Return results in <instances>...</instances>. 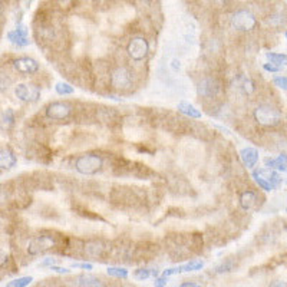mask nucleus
<instances>
[{
	"label": "nucleus",
	"mask_w": 287,
	"mask_h": 287,
	"mask_svg": "<svg viewBox=\"0 0 287 287\" xmlns=\"http://www.w3.org/2000/svg\"><path fill=\"white\" fill-rule=\"evenodd\" d=\"M181 273V269L179 267H172V269H167V270H164L163 272V276L164 277H170L172 274H178Z\"/></svg>",
	"instance_id": "obj_32"
},
{
	"label": "nucleus",
	"mask_w": 287,
	"mask_h": 287,
	"mask_svg": "<svg viewBox=\"0 0 287 287\" xmlns=\"http://www.w3.org/2000/svg\"><path fill=\"white\" fill-rule=\"evenodd\" d=\"M52 264H55L54 258H46L45 262H42V266H52Z\"/></svg>",
	"instance_id": "obj_38"
},
{
	"label": "nucleus",
	"mask_w": 287,
	"mask_h": 287,
	"mask_svg": "<svg viewBox=\"0 0 287 287\" xmlns=\"http://www.w3.org/2000/svg\"><path fill=\"white\" fill-rule=\"evenodd\" d=\"M32 281H33V277H31V276H26V277H19V279L13 280V281H9L8 286L9 287H24V286H29Z\"/></svg>",
	"instance_id": "obj_23"
},
{
	"label": "nucleus",
	"mask_w": 287,
	"mask_h": 287,
	"mask_svg": "<svg viewBox=\"0 0 287 287\" xmlns=\"http://www.w3.org/2000/svg\"><path fill=\"white\" fill-rule=\"evenodd\" d=\"M108 274L117 279H128V270L124 267H108Z\"/></svg>",
	"instance_id": "obj_21"
},
{
	"label": "nucleus",
	"mask_w": 287,
	"mask_h": 287,
	"mask_svg": "<svg viewBox=\"0 0 287 287\" xmlns=\"http://www.w3.org/2000/svg\"><path fill=\"white\" fill-rule=\"evenodd\" d=\"M151 276L156 277V276H158V272H156V270H149V269H138V270L135 272V277L138 280H145L148 279V277H151Z\"/></svg>",
	"instance_id": "obj_25"
},
{
	"label": "nucleus",
	"mask_w": 287,
	"mask_h": 287,
	"mask_svg": "<svg viewBox=\"0 0 287 287\" xmlns=\"http://www.w3.org/2000/svg\"><path fill=\"white\" fill-rule=\"evenodd\" d=\"M55 91H56L58 95L66 96V95H72V93L75 92V88L70 86L69 84H66V82H58V84L55 85Z\"/></svg>",
	"instance_id": "obj_20"
},
{
	"label": "nucleus",
	"mask_w": 287,
	"mask_h": 287,
	"mask_svg": "<svg viewBox=\"0 0 287 287\" xmlns=\"http://www.w3.org/2000/svg\"><path fill=\"white\" fill-rule=\"evenodd\" d=\"M220 92V84L216 79L213 78H205L202 79L198 85V93L205 96V98H213Z\"/></svg>",
	"instance_id": "obj_11"
},
{
	"label": "nucleus",
	"mask_w": 287,
	"mask_h": 287,
	"mask_svg": "<svg viewBox=\"0 0 287 287\" xmlns=\"http://www.w3.org/2000/svg\"><path fill=\"white\" fill-rule=\"evenodd\" d=\"M15 112L12 108L3 109L0 112V131L9 132L15 126Z\"/></svg>",
	"instance_id": "obj_13"
},
{
	"label": "nucleus",
	"mask_w": 287,
	"mask_h": 287,
	"mask_svg": "<svg viewBox=\"0 0 287 287\" xmlns=\"http://www.w3.org/2000/svg\"><path fill=\"white\" fill-rule=\"evenodd\" d=\"M17 164V158L10 149H0V168L12 170Z\"/></svg>",
	"instance_id": "obj_15"
},
{
	"label": "nucleus",
	"mask_w": 287,
	"mask_h": 287,
	"mask_svg": "<svg viewBox=\"0 0 287 287\" xmlns=\"http://www.w3.org/2000/svg\"><path fill=\"white\" fill-rule=\"evenodd\" d=\"M8 39L19 47H24L29 45V29L24 24H19L16 29L8 33Z\"/></svg>",
	"instance_id": "obj_9"
},
{
	"label": "nucleus",
	"mask_w": 287,
	"mask_h": 287,
	"mask_svg": "<svg viewBox=\"0 0 287 287\" xmlns=\"http://www.w3.org/2000/svg\"><path fill=\"white\" fill-rule=\"evenodd\" d=\"M50 270H54V272L59 273V274H69L70 270L68 269V267H59V266H55V264H52L50 266Z\"/></svg>",
	"instance_id": "obj_31"
},
{
	"label": "nucleus",
	"mask_w": 287,
	"mask_h": 287,
	"mask_svg": "<svg viewBox=\"0 0 287 287\" xmlns=\"http://www.w3.org/2000/svg\"><path fill=\"white\" fill-rule=\"evenodd\" d=\"M13 66L22 75H33L39 70V63L32 58H17L13 61Z\"/></svg>",
	"instance_id": "obj_10"
},
{
	"label": "nucleus",
	"mask_w": 287,
	"mask_h": 287,
	"mask_svg": "<svg viewBox=\"0 0 287 287\" xmlns=\"http://www.w3.org/2000/svg\"><path fill=\"white\" fill-rule=\"evenodd\" d=\"M257 201V195L254 191H244V193H241L240 195V205L243 210H250Z\"/></svg>",
	"instance_id": "obj_17"
},
{
	"label": "nucleus",
	"mask_w": 287,
	"mask_h": 287,
	"mask_svg": "<svg viewBox=\"0 0 287 287\" xmlns=\"http://www.w3.org/2000/svg\"><path fill=\"white\" fill-rule=\"evenodd\" d=\"M263 69L267 70V72H279V70H281V66L276 65V63L269 62V63H264Z\"/></svg>",
	"instance_id": "obj_30"
},
{
	"label": "nucleus",
	"mask_w": 287,
	"mask_h": 287,
	"mask_svg": "<svg viewBox=\"0 0 287 287\" xmlns=\"http://www.w3.org/2000/svg\"><path fill=\"white\" fill-rule=\"evenodd\" d=\"M240 155L247 168H254L256 164L258 163V151L256 148H244V149H241Z\"/></svg>",
	"instance_id": "obj_14"
},
{
	"label": "nucleus",
	"mask_w": 287,
	"mask_h": 287,
	"mask_svg": "<svg viewBox=\"0 0 287 287\" xmlns=\"http://www.w3.org/2000/svg\"><path fill=\"white\" fill-rule=\"evenodd\" d=\"M253 177H260V178L269 181L274 188L279 187L283 182L281 175H280L279 172L273 171V168H258V170H254L253 171Z\"/></svg>",
	"instance_id": "obj_12"
},
{
	"label": "nucleus",
	"mask_w": 287,
	"mask_h": 287,
	"mask_svg": "<svg viewBox=\"0 0 287 287\" xmlns=\"http://www.w3.org/2000/svg\"><path fill=\"white\" fill-rule=\"evenodd\" d=\"M197 287L198 286V284H197V283H194V281H186V283H182V284H181V287Z\"/></svg>",
	"instance_id": "obj_37"
},
{
	"label": "nucleus",
	"mask_w": 287,
	"mask_h": 287,
	"mask_svg": "<svg viewBox=\"0 0 287 287\" xmlns=\"http://www.w3.org/2000/svg\"><path fill=\"white\" fill-rule=\"evenodd\" d=\"M266 56H267V59H269L270 62L276 63V65H279V66L284 65L287 61L286 55H281V54H273V52H269Z\"/></svg>",
	"instance_id": "obj_24"
},
{
	"label": "nucleus",
	"mask_w": 287,
	"mask_h": 287,
	"mask_svg": "<svg viewBox=\"0 0 287 287\" xmlns=\"http://www.w3.org/2000/svg\"><path fill=\"white\" fill-rule=\"evenodd\" d=\"M103 167V160L98 154H85L81 155L75 163V168L82 175H93Z\"/></svg>",
	"instance_id": "obj_1"
},
{
	"label": "nucleus",
	"mask_w": 287,
	"mask_h": 287,
	"mask_svg": "<svg viewBox=\"0 0 287 287\" xmlns=\"http://www.w3.org/2000/svg\"><path fill=\"white\" fill-rule=\"evenodd\" d=\"M126 52L134 61H137V62L144 61L148 56V52H149V43H148V40L145 38L137 36V38L131 39V42L128 43Z\"/></svg>",
	"instance_id": "obj_5"
},
{
	"label": "nucleus",
	"mask_w": 287,
	"mask_h": 287,
	"mask_svg": "<svg viewBox=\"0 0 287 287\" xmlns=\"http://www.w3.org/2000/svg\"><path fill=\"white\" fill-rule=\"evenodd\" d=\"M253 178L256 179V182L258 184V187L262 188V190H264V191H272L274 187L269 182V181H266V179L260 178V177H253Z\"/></svg>",
	"instance_id": "obj_27"
},
{
	"label": "nucleus",
	"mask_w": 287,
	"mask_h": 287,
	"mask_svg": "<svg viewBox=\"0 0 287 287\" xmlns=\"http://www.w3.org/2000/svg\"><path fill=\"white\" fill-rule=\"evenodd\" d=\"M72 267H75V269H84V270H92L93 266L89 263H73L72 264Z\"/></svg>",
	"instance_id": "obj_33"
},
{
	"label": "nucleus",
	"mask_w": 287,
	"mask_h": 287,
	"mask_svg": "<svg viewBox=\"0 0 287 287\" xmlns=\"http://www.w3.org/2000/svg\"><path fill=\"white\" fill-rule=\"evenodd\" d=\"M75 283L78 286H86V287H96V286H102V281L98 277L95 276H91V274H84V276H79L75 280Z\"/></svg>",
	"instance_id": "obj_19"
},
{
	"label": "nucleus",
	"mask_w": 287,
	"mask_h": 287,
	"mask_svg": "<svg viewBox=\"0 0 287 287\" xmlns=\"http://www.w3.org/2000/svg\"><path fill=\"white\" fill-rule=\"evenodd\" d=\"M111 85L117 91H128L132 86V72L124 66L117 68L111 75Z\"/></svg>",
	"instance_id": "obj_6"
},
{
	"label": "nucleus",
	"mask_w": 287,
	"mask_h": 287,
	"mask_svg": "<svg viewBox=\"0 0 287 287\" xmlns=\"http://www.w3.org/2000/svg\"><path fill=\"white\" fill-rule=\"evenodd\" d=\"M12 84V81L9 78L6 73H3V72H0V93L5 92L6 89L9 88V85Z\"/></svg>",
	"instance_id": "obj_26"
},
{
	"label": "nucleus",
	"mask_w": 287,
	"mask_h": 287,
	"mask_svg": "<svg viewBox=\"0 0 287 287\" xmlns=\"http://www.w3.org/2000/svg\"><path fill=\"white\" fill-rule=\"evenodd\" d=\"M243 88H244V92H246V93L254 92V89H256V86H254V82H253L251 79H247V81H244V84H243Z\"/></svg>",
	"instance_id": "obj_28"
},
{
	"label": "nucleus",
	"mask_w": 287,
	"mask_h": 287,
	"mask_svg": "<svg viewBox=\"0 0 287 287\" xmlns=\"http://www.w3.org/2000/svg\"><path fill=\"white\" fill-rule=\"evenodd\" d=\"M264 164L267 168H277L279 171H286V155H279L277 158H266Z\"/></svg>",
	"instance_id": "obj_18"
},
{
	"label": "nucleus",
	"mask_w": 287,
	"mask_h": 287,
	"mask_svg": "<svg viewBox=\"0 0 287 287\" xmlns=\"http://www.w3.org/2000/svg\"><path fill=\"white\" fill-rule=\"evenodd\" d=\"M231 24L237 31H253L256 29L257 19L250 10H237L231 16Z\"/></svg>",
	"instance_id": "obj_3"
},
{
	"label": "nucleus",
	"mask_w": 287,
	"mask_h": 287,
	"mask_svg": "<svg viewBox=\"0 0 287 287\" xmlns=\"http://www.w3.org/2000/svg\"><path fill=\"white\" fill-rule=\"evenodd\" d=\"M273 82H274V85L279 86L281 89H286L287 88V78L286 76H277V78L273 79Z\"/></svg>",
	"instance_id": "obj_29"
},
{
	"label": "nucleus",
	"mask_w": 287,
	"mask_h": 287,
	"mask_svg": "<svg viewBox=\"0 0 287 287\" xmlns=\"http://www.w3.org/2000/svg\"><path fill=\"white\" fill-rule=\"evenodd\" d=\"M55 244H56V241H55V239L52 236H49V234L38 236V237H35V239L29 243V246H28V253H29L31 256H39V254L46 253L47 250L54 248Z\"/></svg>",
	"instance_id": "obj_4"
},
{
	"label": "nucleus",
	"mask_w": 287,
	"mask_h": 287,
	"mask_svg": "<svg viewBox=\"0 0 287 287\" xmlns=\"http://www.w3.org/2000/svg\"><path fill=\"white\" fill-rule=\"evenodd\" d=\"M15 95L19 101L33 103L40 99V89L38 86L29 85V84H19L15 88Z\"/></svg>",
	"instance_id": "obj_8"
},
{
	"label": "nucleus",
	"mask_w": 287,
	"mask_h": 287,
	"mask_svg": "<svg viewBox=\"0 0 287 287\" xmlns=\"http://www.w3.org/2000/svg\"><path fill=\"white\" fill-rule=\"evenodd\" d=\"M254 118L260 125L264 126H277L283 119V115L279 109L272 105H260L254 111Z\"/></svg>",
	"instance_id": "obj_2"
},
{
	"label": "nucleus",
	"mask_w": 287,
	"mask_h": 287,
	"mask_svg": "<svg viewBox=\"0 0 287 287\" xmlns=\"http://www.w3.org/2000/svg\"><path fill=\"white\" fill-rule=\"evenodd\" d=\"M8 262V254H6V251H3V250H0V267H3L5 264Z\"/></svg>",
	"instance_id": "obj_34"
},
{
	"label": "nucleus",
	"mask_w": 287,
	"mask_h": 287,
	"mask_svg": "<svg viewBox=\"0 0 287 287\" xmlns=\"http://www.w3.org/2000/svg\"><path fill=\"white\" fill-rule=\"evenodd\" d=\"M167 281H168V280H167V277H160V279H156L155 280V286L156 287H163V286H167Z\"/></svg>",
	"instance_id": "obj_36"
},
{
	"label": "nucleus",
	"mask_w": 287,
	"mask_h": 287,
	"mask_svg": "<svg viewBox=\"0 0 287 287\" xmlns=\"http://www.w3.org/2000/svg\"><path fill=\"white\" fill-rule=\"evenodd\" d=\"M73 111V107L69 102H52L46 107V117L52 121H63L66 118H69V115Z\"/></svg>",
	"instance_id": "obj_7"
},
{
	"label": "nucleus",
	"mask_w": 287,
	"mask_h": 287,
	"mask_svg": "<svg viewBox=\"0 0 287 287\" xmlns=\"http://www.w3.org/2000/svg\"><path fill=\"white\" fill-rule=\"evenodd\" d=\"M204 267L202 262H190V263L184 264V266H179L181 273L182 272H197V270H201Z\"/></svg>",
	"instance_id": "obj_22"
},
{
	"label": "nucleus",
	"mask_w": 287,
	"mask_h": 287,
	"mask_svg": "<svg viewBox=\"0 0 287 287\" xmlns=\"http://www.w3.org/2000/svg\"><path fill=\"white\" fill-rule=\"evenodd\" d=\"M231 267H233V266H231V264H230V263H225V264H223V266H221V267H218V269H217V272H218V273L230 272V270H231Z\"/></svg>",
	"instance_id": "obj_35"
},
{
	"label": "nucleus",
	"mask_w": 287,
	"mask_h": 287,
	"mask_svg": "<svg viewBox=\"0 0 287 287\" xmlns=\"http://www.w3.org/2000/svg\"><path fill=\"white\" fill-rule=\"evenodd\" d=\"M178 111L181 112V114H184V115H187V117L190 118H195V119H200V118L202 117L201 112L198 111V109L195 108L193 103H190V102H179L178 103Z\"/></svg>",
	"instance_id": "obj_16"
}]
</instances>
